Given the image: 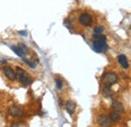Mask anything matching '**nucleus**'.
Wrapping results in <instances>:
<instances>
[{
  "mask_svg": "<svg viewBox=\"0 0 131 127\" xmlns=\"http://www.w3.org/2000/svg\"><path fill=\"white\" fill-rule=\"evenodd\" d=\"M97 122L100 126H109L110 125V119H109V117H107L105 115H100L97 119Z\"/></svg>",
  "mask_w": 131,
  "mask_h": 127,
  "instance_id": "7",
  "label": "nucleus"
},
{
  "mask_svg": "<svg viewBox=\"0 0 131 127\" xmlns=\"http://www.w3.org/2000/svg\"><path fill=\"white\" fill-rule=\"evenodd\" d=\"M11 49H12V50H13V51H14V52H15V53L19 56V57H23V56H24V51H23L20 47H15V46H12V47H11Z\"/></svg>",
  "mask_w": 131,
  "mask_h": 127,
  "instance_id": "12",
  "label": "nucleus"
},
{
  "mask_svg": "<svg viewBox=\"0 0 131 127\" xmlns=\"http://www.w3.org/2000/svg\"><path fill=\"white\" fill-rule=\"evenodd\" d=\"M118 80V77L117 75L114 73V72H107L105 73L103 76H102V81L106 84V86H111V84H114L116 83Z\"/></svg>",
  "mask_w": 131,
  "mask_h": 127,
  "instance_id": "3",
  "label": "nucleus"
},
{
  "mask_svg": "<svg viewBox=\"0 0 131 127\" xmlns=\"http://www.w3.org/2000/svg\"><path fill=\"white\" fill-rule=\"evenodd\" d=\"M56 87H57V89H58L59 91H61V90H62V88H63V82H62V80H61V79L56 78Z\"/></svg>",
  "mask_w": 131,
  "mask_h": 127,
  "instance_id": "14",
  "label": "nucleus"
},
{
  "mask_svg": "<svg viewBox=\"0 0 131 127\" xmlns=\"http://www.w3.org/2000/svg\"><path fill=\"white\" fill-rule=\"evenodd\" d=\"M19 34H20V35H23V36H25V35H26V32H19Z\"/></svg>",
  "mask_w": 131,
  "mask_h": 127,
  "instance_id": "17",
  "label": "nucleus"
},
{
  "mask_svg": "<svg viewBox=\"0 0 131 127\" xmlns=\"http://www.w3.org/2000/svg\"><path fill=\"white\" fill-rule=\"evenodd\" d=\"M103 95L105 97H110L112 96V91L110 90V86H105V88L103 89Z\"/></svg>",
  "mask_w": 131,
  "mask_h": 127,
  "instance_id": "13",
  "label": "nucleus"
},
{
  "mask_svg": "<svg viewBox=\"0 0 131 127\" xmlns=\"http://www.w3.org/2000/svg\"><path fill=\"white\" fill-rule=\"evenodd\" d=\"M104 32V27L103 26H96L94 29V34H102Z\"/></svg>",
  "mask_w": 131,
  "mask_h": 127,
  "instance_id": "15",
  "label": "nucleus"
},
{
  "mask_svg": "<svg viewBox=\"0 0 131 127\" xmlns=\"http://www.w3.org/2000/svg\"><path fill=\"white\" fill-rule=\"evenodd\" d=\"M112 109H113L115 112H118V113L124 112V106L122 105L121 102H118V101H114V102L112 103Z\"/></svg>",
  "mask_w": 131,
  "mask_h": 127,
  "instance_id": "8",
  "label": "nucleus"
},
{
  "mask_svg": "<svg viewBox=\"0 0 131 127\" xmlns=\"http://www.w3.org/2000/svg\"><path fill=\"white\" fill-rule=\"evenodd\" d=\"M93 49L98 52H105L108 50V45L106 42V38L102 34H94V42H93Z\"/></svg>",
  "mask_w": 131,
  "mask_h": 127,
  "instance_id": "1",
  "label": "nucleus"
},
{
  "mask_svg": "<svg viewBox=\"0 0 131 127\" xmlns=\"http://www.w3.org/2000/svg\"><path fill=\"white\" fill-rule=\"evenodd\" d=\"M79 22L83 26H90L93 22V17L89 13H82L79 17Z\"/></svg>",
  "mask_w": 131,
  "mask_h": 127,
  "instance_id": "4",
  "label": "nucleus"
},
{
  "mask_svg": "<svg viewBox=\"0 0 131 127\" xmlns=\"http://www.w3.org/2000/svg\"><path fill=\"white\" fill-rule=\"evenodd\" d=\"M2 70H3V73H4V75L7 77V79H8V80L13 81V80H15V79H16L15 71H14L11 67H9V66H4V67L2 68Z\"/></svg>",
  "mask_w": 131,
  "mask_h": 127,
  "instance_id": "5",
  "label": "nucleus"
},
{
  "mask_svg": "<svg viewBox=\"0 0 131 127\" xmlns=\"http://www.w3.org/2000/svg\"><path fill=\"white\" fill-rule=\"evenodd\" d=\"M109 119H110V121H112V122H118L119 120H120V115H119V113L118 112H112L111 114H110V116H109Z\"/></svg>",
  "mask_w": 131,
  "mask_h": 127,
  "instance_id": "11",
  "label": "nucleus"
},
{
  "mask_svg": "<svg viewBox=\"0 0 131 127\" xmlns=\"http://www.w3.org/2000/svg\"><path fill=\"white\" fill-rule=\"evenodd\" d=\"M15 74H16V78L24 86H29L32 82L31 77L20 67H17V71L15 72Z\"/></svg>",
  "mask_w": 131,
  "mask_h": 127,
  "instance_id": "2",
  "label": "nucleus"
},
{
  "mask_svg": "<svg viewBox=\"0 0 131 127\" xmlns=\"http://www.w3.org/2000/svg\"><path fill=\"white\" fill-rule=\"evenodd\" d=\"M76 108H77V105H76V103H75L74 101H68V102H67V104H66V109H67V111L69 112L70 115H73V114H74Z\"/></svg>",
  "mask_w": 131,
  "mask_h": 127,
  "instance_id": "9",
  "label": "nucleus"
},
{
  "mask_svg": "<svg viewBox=\"0 0 131 127\" xmlns=\"http://www.w3.org/2000/svg\"><path fill=\"white\" fill-rule=\"evenodd\" d=\"M8 113H9V115L14 116V117H21L23 115L22 109L20 107H18V106H12V107H10L9 110H8Z\"/></svg>",
  "mask_w": 131,
  "mask_h": 127,
  "instance_id": "6",
  "label": "nucleus"
},
{
  "mask_svg": "<svg viewBox=\"0 0 131 127\" xmlns=\"http://www.w3.org/2000/svg\"><path fill=\"white\" fill-rule=\"evenodd\" d=\"M0 62H1L2 64H6V62H7V60H6V59H2V60H1Z\"/></svg>",
  "mask_w": 131,
  "mask_h": 127,
  "instance_id": "16",
  "label": "nucleus"
},
{
  "mask_svg": "<svg viewBox=\"0 0 131 127\" xmlns=\"http://www.w3.org/2000/svg\"><path fill=\"white\" fill-rule=\"evenodd\" d=\"M118 62L120 63V65L124 68V69H127L128 68V60H127V57L125 56V55H123V54H121V55H119L118 56Z\"/></svg>",
  "mask_w": 131,
  "mask_h": 127,
  "instance_id": "10",
  "label": "nucleus"
}]
</instances>
